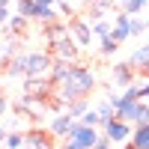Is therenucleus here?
I'll use <instances>...</instances> for the list:
<instances>
[{
  "mask_svg": "<svg viewBox=\"0 0 149 149\" xmlns=\"http://www.w3.org/2000/svg\"><path fill=\"white\" fill-rule=\"evenodd\" d=\"M137 95H140V98H143V102H149V81H146V84H140V86H137Z\"/></svg>",
  "mask_w": 149,
  "mask_h": 149,
  "instance_id": "26",
  "label": "nucleus"
},
{
  "mask_svg": "<svg viewBox=\"0 0 149 149\" xmlns=\"http://www.w3.org/2000/svg\"><path fill=\"white\" fill-rule=\"evenodd\" d=\"M57 95H60V102L69 104L74 102V98H86L93 93V86H95V74L90 69H84V66H69L66 74L57 81Z\"/></svg>",
  "mask_w": 149,
  "mask_h": 149,
  "instance_id": "1",
  "label": "nucleus"
},
{
  "mask_svg": "<svg viewBox=\"0 0 149 149\" xmlns=\"http://www.w3.org/2000/svg\"><path fill=\"white\" fill-rule=\"evenodd\" d=\"M146 63H149V42L140 45V48H134L131 57H128V66H131V69H143Z\"/></svg>",
  "mask_w": 149,
  "mask_h": 149,
  "instance_id": "13",
  "label": "nucleus"
},
{
  "mask_svg": "<svg viewBox=\"0 0 149 149\" xmlns=\"http://www.w3.org/2000/svg\"><path fill=\"white\" fill-rule=\"evenodd\" d=\"M66 30H69V39H72L74 45H78L81 51H84V48H90V45H93V30H90V24H86L84 18H72Z\"/></svg>",
  "mask_w": 149,
  "mask_h": 149,
  "instance_id": "5",
  "label": "nucleus"
},
{
  "mask_svg": "<svg viewBox=\"0 0 149 149\" xmlns=\"http://www.w3.org/2000/svg\"><path fill=\"white\" fill-rule=\"evenodd\" d=\"M24 146H30V149H51V137L42 131H30V134H24Z\"/></svg>",
  "mask_w": 149,
  "mask_h": 149,
  "instance_id": "12",
  "label": "nucleus"
},
{
  "mask_svg": "<svg viewBox=\"0 0 149 149\" xmlns=\"http://www.w3.org/2000/svg\"><path fill=\"white\" fill-rule=\"evenodd\" d=\"M146 42H149V30H146Z\"/></svg>",
  "mask_w": 149,
  "mask_h": 149,
  "instance_id": "32",
  "label": "nucleus"
},
{
  "mask_svg": "<svg viewBox=\"0 0 149 149\" xmlns=\"http://www.w3.org/2000/svg\"><path fill=\"white\" fill-rule=\"evenodd\" d=\"M122 12H125V15H140V12H146V0H125V3H122Z\"/></svg>",
  "mask_w": 149,
  "mask_h": 149,
  "instance_id": "17",
  "label": "nucleus"
},
{
  "mask_svg": "<svg viewBox=\"0 0 149 149\" xmlns=\"http://www.w3.org/2000/svg\"><path fill=\"white\" fill-rule=\"evenodd\" d=\"M113 3H125V0H113Z\"/></svg>",
  "mask_w": 149,
  "mask_h": 149,
  "instance_id": "30",
  "label": "nucleus"
},
{
  "mask_svg": "<svg viewBox=\"0 0 149 149\" xmlns=\"http://www.w3.org/2000/svg\"><path fill=\"white\" fill-rule=\"evenodd\" d=\"M0 51H3V45H0Z\"/></svg>",
  "mask_w": 149,
  "mask_h": 149,
  "instance_id": "33",
  "label": "nucleus"
},
{
  "mask_svg": "<svg viewBox=\"0 0 149 149\" xmlns=\"http://www.w3.org/2000/svg\"><path fill=\"white\" fill-rule=\"evenodd\" d=\"M6 24H9V30H12V33H21L24 27H27V18H24V15H9Z\"/></svg>",
  "mask_w": 149,
  "mask_h": 149,
  "instance_id": "22",
  "label": "nucleus"
},
{
  "mask_svg": "<svg viewBox=\"0 0 149 149\" xmlns=\"http://www.w3.org/2000/svg\"><path fill=\"white\" fill-rule=\"evenodd\" d=\"M33 9H36V3H33V0H18V15L33 18Z\"/></svg>",
  "mask_w": 149,
  "mask_h": 149,
  "instance_id": "23",
  "label": "nucleus"
},
{
  "mask_svg": "<svg viewBox=\"0 0 149 149\" xmlns=\"http://www.w3.org/2000/svg\"><path fill=\"white\" fill-rule=\"evenodd\" d=\"M9 15H12V12H9V0H0V24H6Z\"/></svg>",
  "mask_w": 149,
  "mask_h": 149,
  "instance_id": "25",
  "label": "nucleus"
},
{
  "mask_svg": "<svg viewBox=\"0 0 149 149\" xmlns=\"http://www.w3.org/2000/svg\"><path fill=\"white\" fill-rule=\"evenodd\" d=\"M48 69H51V57L42 54V51L21 54V57L12 60V66H9V72H12V74L18 72V74H27V78H45Z\"/></svg>",
  "mask_w": 149,
  "mask_h": 149,
  "instance_id": "2",
  "label": "nucleus"
},
{
  "mask_svg": "<svg viewBox=\"0 0 149 149\" xmlns=\"http://www.w3.org/2000/svg\"><path fill=\"white\" fill-rule=\"evenodd\" d=\"M72 116L69 113H57L54 119H51V125H48V128H51V134H54V137H66V134H69V128H72Z\"/></svg>",
  "mask_w": 149,
  "mask_h": 149,
  "instance_id": "10",
  "label": "nucleus"
},
{
  "mask_svg": "<svg viewBox=\"0 0 149 149\" xmlns=\"http://www.w3.org/2000/svg\"><path fill=\"white\" fill-rule=\"evenodd\" d=\"M33 18L39 21V24H54V21H60V12H57V6H42V3H36Z\"/></svg>",
  "mask_w": 149,
  "mask_h": 149,
  "instance_id": "11",
  "label": "nucleus"
},
{
  "mask_svg": "<svg viewBox=\"0 0 149 149\" xmlns=\"http://www.w3.org/2000/svg\"><path fill=\"white\" fill-rule=\"evenodd\" d=\"M110 78H113L116 86H128V84H134V69L128 63H116L113 72H110Z\"/></svg>",
  "mask_w": 149,
  "mask_h": 149,
  "instance_id": "9",
  "label": "nucleus"
},
{
  "mask_svg": "<svg viewBox=\"0 0 149 149\" xmlns=\"http://www.w3.org/2000/svg\"><path fill=\"white\" fill-rule=\"evenodd\" d=\"M6 113V98H3V93H0V116Z\"/></svg>",
  "mask_w": 149,
  "mask_h": 149,
  "instance_id": "27",
  "label": "nucleus"
},
{
  "mask_svg": "<svg viewBox=\"0 0 149 149\" xmlns=\"http://www.w3.org/2000/svg\"><path fill=\"white\" fill-rule=\"evenodd\" d=\"M98 128H102V134H104V137L113 143V146H116V143H125V140H128V134H131V125H128L125 119H119V116L104 119Z\"/></svg>",
  "mask_w": 149,
  "mask_h": 149,
  "instance_id": "4",
  "label": "nucleus"
},
{
  "mask_svg": "<svg viewBox=\"0 0 149 149\" xmlns=\"http://www.w3.org/2000/svg\"><path fill=\"white\" fill-rule=\"evenodd\" d=\"M98 39H102V42H98V51H102V57H110V54L119 48V42L113 39V36H98Z\"/></svg>",
  "mask_w": 149,
  "mask_h": 149,
  "instance_id": "16",
  "label": "nucleus"
},
{
  "mask_svg": "<svg viewBox=\"0 0 149 149\" xmlns=\"http://www.w3.org/2000/svg\"><path fill=\"white\" fill-rule=\"evenodd\" d=\"M3 137H6V131H3V128H0V146H3Z\"/></svg>",
  "mask_w": 149,
  "mask_h": 149,
  "instance_id": "29",
  "label": "nucleus"
},
{
  "mask_svg": "<svg viewBox=\"0 0 149 149\" xmlns=\"http://www.w3.org/2000/svg\"><path fill=\"white\" fill-rule=\"evenodd\" d=\"M128 21H131V15H125V12H116L113 15V21H110V36L122 45L125 39H131V27H128Z\"/></svg>",
  "mask_w": 149,
  "mask_h": 149,
  "instance_id": "6",
  "label": "nucleus"
},
{
  "mask_svg": "<svg viewBox=\"0 0 149 149\" xmlns=\"http://www.w3.org/2000/svg\"><path fill=\"white\" fill-rule=\"evenodd\" d=\"M81 122H86V125H98V122H102V119H98V113H95V107H93V110L86 107V110H84V116H81Z\"/></svg>",
  "mask_w": 149,
  "mask_h": 149,
  "instance_id": "24",
  "label": "nucleus"
},
{
  "mask_svg": "<svg viewBox=\"0 0 149 149\" xmlns=\"http://www.w3.org/2000/svg\"><path fill=\"white\" fill-rule=\"evenodd\" d=\"M128 143L134 149H149V122H140V125H131Z\"/></svg>",
  "mask_w": 149,
  "mask_h": 149,
  "instance_id": "8",
  "label": "nucleus"
},
{
  "mask_svg": "<svg viewBox=\"0 0 149 149\" xmlns=\"http://www.w3.org/2000/svg\"><path fill=\"white\" fill-rule=\"evenodd\" d=\"M18 149H30V146H18Z\"/></svg>",
  "mask_w": 149,
  "mask_h": 149,
  "instance_id": "31",
  "label": "nucleus"
},
{
  "mask_svg": "<svg viewBox=\"0 0 149 149\" xmlns=\"http://www.w3.org/2000/svg\"><path fill=\"white\" fill-rule=\"evenodd\" d=\"M110 6H113V0H90V21L102 18L104 12H110Z\"/></svg>",
  "mask_w": 149,
  "mask_h": 149,
  "instance_id": "14",
  "label": "nucleus"
},
{
  "mask_svg": "<svg viewBox=\"0 0 149 149\" xmlns=\"http://www.w3.org/2000/svg\"><path fill=\"white\" fill-rule=\"evenodd\" d=\"M128 27H131V36H134V39H137V36H143V33L149 30V21H146V18H134V15H131Z\"/></svg>",
  "mask_w": 149,
  "mask_h": 149,
  "instance_id": "19",
  "label": "nucleus"
},
{
  "mask_svg": "<svg viewBox=\"0 0 149 149\" xmlns=\"http://www.w3.org/2000/svg\"><path fill=\"white\" fill-rule=\"evenodd\" d=\"M33 3H42V6H57V0H33Z\"/></svg>",
  "mask_w": 149,
  "mask_h": 149,
  "instance_id": "28",
  "label": "nucleus"
},
{
  "mask_svg": "<svg viewBox=\"0 0 149 149\" xmlns=\"http://www.w3.org/2000/svg\"><path fill=\"white\" fill-rule=\"evenodd\" d=\"M90 30H93V36H110V21L102 15V18H93L90 21Z\"/></svg>",
  "mask_w": 149,
  "mask_h": 149,
  "instance_id": "15",
  "label": "nucleus"
},
{
  "mask_svg": "<svg viewBox=\"0 0 149 149\" xmlns=\"http://www.w3.org/2000/svg\"><path fill=\"white\" fill-rule=\"evenodd\" d=\"M66 137H69V140H74L81 149H93V146H95V140L102 137V128H98V125H86V122L74 119Z\"/></svg>",
  "mask_w": 149,
  "mask_h": 149,
  "instance_id": "3",
  "label": "nucleus"
},
{
  "mask_svg": "<svg viewBox=\"0 0 149 149\" xmlns=\"http://www.w3.org/2000/svg\"><path fill=\"white\" fill-rule=\"evenodd\" d=\"M95 113H98V119L104 122V119H110V116H116V110H113V104H110L107 98H104V102H102V104L95 107ZM102 122H98V125H102Z\"/></svg>",
  "mask_w": 149,
  "mask_h": 149,
  "instance_id": "21",
  "label": "nucleus"
},
{
  "mask_svg": "<svg viewBox=\"0 0 149 149\" xmlns=\"http://www.w3.org/2000/svg\"><path fill=\"white\" fill-rule=\"evenodd\" d=\"M3 146H6V149H18V146H24V134H21V131H6Z\"/></svg>",
  "mask_w": 149,
  "mask_h": 149,
  "instance_id": "20",
  "label": "nucleus"
},
{
  "mask_svg": "<svg viewBox=\"0 0 149 149\" xmlns=\"http://www.w3.org/2000/svg\"><path fill=\"white\" fill-rule=\"evenodd\" d=\"M84 110H86V98H74V102H69V110H66V113H69L72 119H81Z\"/></svg>",
  "mask_w": 149,
  "mask_h": 149,
  "instance_id": "18",
  "label": "nucleus"
},
{
  "mask_svg": "<svg viewBox=\"0 0 149 149\" xmlns=\"http://www.w3.org/2000/svg\"><path fill=\"white\" fill-rule=\"evenodd\" d=\"M54 54L60 57V60H66V63H74V60H78V54H81V48L74 45L69 36L66 39H60V42H54Z\"/></svg>",
  "mask_w": 149,
  "mask_h": 149,
  "instance_id": "7",
  "label": "nucleus"
}]
</instances>
